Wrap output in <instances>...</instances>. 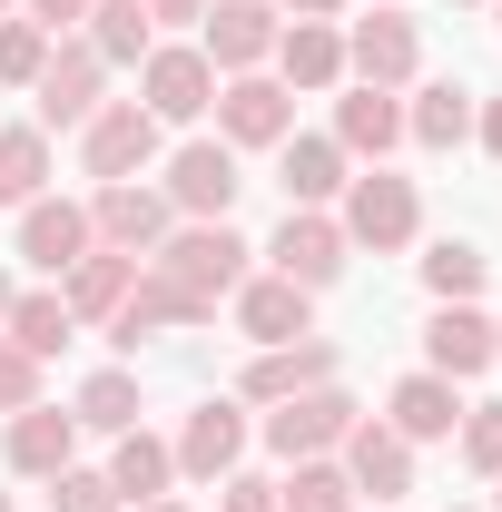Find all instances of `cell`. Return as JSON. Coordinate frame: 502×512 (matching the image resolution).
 I'll use <instances>...</instances> for the list:
<instances>
[{
    "mask_svg": "<svg viewBox=\"0 0 502 512\" xmlns=\"http://www.w3.org/2000/svg\"><path fill=\"white\" fill-rule=\"evenodd\" d=\"M50 512H128V503L109 493V473H89V463H69V473H50Z\"/></svg>",
    "mask_w": 502,
    "mask_h": 512,
    "instance_id": "cell-36",
    "label": "cell"
},
{
    "mask_svg": "<svg viewBox=\"0 0 502 512\" xmlns=\"http://www.w3.org/2000/svg\"><path fill=\"white\" fill-rule=\"evenodd\" d=\"M168 227H178V207L148 188V178H119V188H89V237L99 247H119V256H148L168 247Z\"/></svg>",
    "mask_w": 502,
    "mask_h": 512,
    "instance_id": "cell-8",
    "label": "cell"
},
{
    "mask_svg": "<svg viewBox=\"0 0 502 512\" xmlns=\"http://www.w3.org/2000/svg\"><path fill=\"white\" fill-rule=\"evenodd\" d=\"M99 89H109V60L69 30V40H50V69L30 79V99H40V128L60 138V128H89L99 119Z\"/></svg>",
    "mask_w": 502,
    "mask_h": 512,
    "instance_id": "cell-9",
    "label": "cell"
},
{
    "mask_svg": "<svg viewBox=\"0 0 502 512\" xmlns=\"http://www.w3.org/2000/svg\"><path fill=\"white\" fill-rule=\"evenodd\" d=\"M335 227H345V247H414V227H424V197H414V178H394V168H365V178H345V197H335Z\"/></svg>",
    "mask_w": 502,
    "mask_h": 512,
    "instance_id": "cell-2",
    "label": "cell"
},
{
    "mask_svg": "<svg viewBox=\"0 0 502 512\" xmlns=\"http://www.w3.org/2000/svg\"><path fill=\"white\" fill-rule=\"evenodd\" d=\"M0 453H10L20 483H50V473L79 463V414H60V404H20L10 434H0Z\"/></svg>",
    "mask_w": 502,
    "mask_h": 512,
    "instance_id": "cell-18",
    "label": "cell"
},
{
    "mask_svg": "<svg viewBox=\"0 0 502 512\" xmlns=\"http://www.w3.org/2000/svg\"><path fill=\"white\" fill-rule=\"evenodd\" d=\"M20 404H40V355H20L0 335V414H20Z\"/></svg>",
    "mask_w": 502,
    "mask_h": 512,
    "instance_id": "cell-37",
    "label": "cell"
},
{
    "mask_svg": "<svg viewBox=\"0 0 502 512\" xmlns=\"http://www.w3.org/2000/svg\"><path fill=\"white\" fill-rule=\"evenodd\" d=\"M276 30H286V10H266V0H207L197 50H207L217 79H237V69H266V60H276Z\"/></svg>",
    "mask_w": 502,
    "mask_h": 512,
    "instance_id": "cell-11",
    "label": "cell"
},
{
    "mask_svg": "<svg viewBox=\"0 0 502 512\" xmlns=\"http://www.w3.org/2000/svg\"><path fill=\"white\" fill-rule=\"evenodd\" d=\"M453 512H473V503H453Z\"/></svg>",
    "mask_w": 502,
    "mask_h": 512,
    "instance_id": "cell-49",
    "label": "cell"
},
{
    "mask_svg": "<svg viewBox=\"0 0 502 512\" xmlns=\"http://www.w3.org/2000/svg\"><path fill=\"white\" fill-rule=\"evenodd\" d=\"M345 178H355V158H345L335 138H286V148H276V188H286V207H335Z\"/></svg>",
    "mask_w": 502,
    "mask_h": 512,
    "instance_id": "cell-25",
    "label": "cell"
},
{
    "mask_svg": "<svg viewBox=\"0 0 502 512\" xmlns=\"http://www.w3.org/2000/svg\"><path fill=\"white\" fill-rule=\"evenodd\" d=\"M89 247H99V237H89V197H30V207H20V256H30L50 286H60Z\"/></svg>",
    "mask_w": 502,
    "mask_h": 512,
    "instance_id": "cell-17",
    "label": "cell"
},
{
    "mask_svg": "<svg viewBox=\"0 0 502 512\" xmlns=\"http://www.w3.org/2000/svg\"><path fill=\"white\" fill-rule=\"evenodd\" d=\"M493 365H502V325H493Z\"/></svg>",
    "mask_w": 502,
    "mask_h": 512,
    "instance_id": "cell-45",
    "label": "cell"
},
{
    "mask_svg": "<svg viewBox=\"0 0 502 512\" xmlns=\"http://www.w3.org/2000/svg\"><path fill=\"white\" fill-rule=\"evenodd\" d=\"M493 10H502V0H493Z\"/></svg>",
    "mask_w": 502,
    "mask_h": 512,
    "instance_id": "cell-50",
    "label": "cell"
},
{
    "mask_svg": "<svg viewBox=\"0 0 502 512\" xmlns=\"http://www.w3.org/2000/svg\"><path fill=\"white\" fill-rule=\"evenodd\" d=\"M138 109H148L158 128H197L207 109H217V69H207V50H197V40L148 50V60H138Z\"/></svg>",
    "mask_w": 502,
    "mask_h": 512,
    "instance_id": "cell-5",
    "label": "cell"
},
{
    "mask_svg": "<svg viewBox=\"0 0 502 512\" xmlns=\"http://www.w3.org/2000/svg\"><path fill=\"white\" fill-rule=\"evenodd\" d=\"M0 316H10V276H0Z\"/></svg>",
    "mask_w": 502,
    "mask_h": 512,
    "instance_id": "cell-44",
    "label": "cell"
},
{
    "mask_svg": "<svg viewBox=\"0 0 502 512\" xmlns=\"http://www.w3.org/2000/svg\"><path fill=\"white\" fill-rule=\"evenodd\" d=\"M266 69H276L286 89H345V30H335V20H286Z\"/></svg>",
    "mask_w": 502,
    "mask_h": 512,
    "instance_id": "cell-22",
    "label": "cell"
},
{
    "mask_svg": "<svg viewBox=\"0 0 502 512\" xmlns=\"http://www.w3.org/2000/svg\"><path fill=\"white\" fill-rule=\"evenodd\" d=\"M217 512H276V483L266 473H227L217 483Z\"/></svg>",
    "mask_w": 502,
    "mask_h": 512,
    "instance_id": "cell-38",
    "label": "cell"
},
{
    "mask_svg": "<svg viewBox=\"0 0 502 512\" xmlns=\"http://www.w3.org/2000/svg\"><path fill=\"white\" fill-rule=\"evenodd\" d=\"M345 69H355L365 89H404V79L424 69V40H414V20H404L394 0H375V20H355V30H345Z\"/></svg>",
    "mask_w": 502,
    "mask_h": 512,
    "instance_id": "cell-15",
    "label": "cell"
},
{
    "mask_svg": "<svg viewBox=\"0 0 502 512\" xmlns=\"http://www.w3.org/2000/svg\"><path fill=\"white\" fill-rule=\"evenodd\" d=\"M138 512H188V503H178V493H158V503H138Z\"/></svg>",
    "mask_w": 502,
    "mask_h": 512,
    "instance_id": "cell-43",
    "label": "cell"
},
{
    "mask_svg": "<svg viewBox=\"0 0 502 512\" xmlns=\"http://www.w3.org/2000/svg\"><path fill=\"white\" fill-rule=\"evenodd\" d=\"M158 138H168V128L148 119L138 99H99V119L79 128V168H89L99 188H119V178H148V168H158Z\"/></svg>",
    "mask_w": 502,
    "mask_h": 512,
    "instance_id": "cell-6",
    "label": "cell"
},
{
    "mask_svg": "<svg viewBox=\"0 0 502 512\" xmlns=\"http://www.w3.org/2000/svg\"><path fill=\"white\" fill-rule=\"evenodd\" d=\"M50 197V128H0V207H30Z\"/></svg>",
    "mask_w": 502,
    "mask_h": 512,
    "instance_id": "cell-30",
    "label": "cell"
},
{
    "mask_svg": "<svg viewBox=\"0 0 502 512\" xmlns=\"http://www.w3.org/2000/svg\"><path fill=\"white\" fill-rule=\"evenodd\" d=\"M493 512H502V473H493Z\"/></svg>",
    "mask_w": 502,
    "mask_h": 512,
    "instance_id": "cell-46",
    "label": "cell"
},
{
    "mask_svg": "<svg viewBox=\"0 0 502 512\" xmlns=\"http://www.w3.org/2000/svg\"><path fill=\"white\" fill-rule=\"evenodd\" d=\"M188 325H207V306H197L178 276L138 266V276H128V296H119V316H109V345H119V355H138L148 335H188Z\"/></svg>",
    "mask_w": 502,
    "mask_h": 512,
    "instance_id": "cell-12",
    "label": "cell"
},
{
    "mask_svg": "<svg viewBox=\"0 0 502 512\" xmlns=\"http://www.w3.org/2000/svg\"><path fill=\"white\" fill-rule=\"evenodd\" d=\"M247 434H256L247 404H237V394H207L188 424L168 434V453H178V473H188V483H227V473L247 463Z\"/></svg>",
    "mask_w": 502,
    "mask_h": 512,
    "instance_id": "cell-10",
    "label": "cell"
},
{
    "mask_svg": "<svg viewBox=\"0 0 502 512\" xmlns=\"http://www.w3.org/2000/svg\"><path fill=\"white\" fill-rule=\"evenodd\" d=\"M20 20H40L50 40H69V20H89V0H20Z\"/></svg>",
    "mask_w": 502,
    "mask_h": 512,
    "instance_id": "cell-39",
    "label": "cell"
},
{
    "mask_svg": "<svg viewBox=\"0 0 502 512\" xmlns=\"http://www.w3.org/2000/svg\"><path fill=\"white\" fill-rule=\"evenodd\" d=\"M473 109H483L473 89H453V79H424V89L404 99V138H414V148H463V138H473Z\"/></svg>",
    "mask_w": 502,
    "mask_h": 512,
    "instance_id": "cell-27",
    "label": "cell"
},
{
    "mask_svg": "<svg viewBox=\"0 0 502 512\" xmlns=\"http://www.w3.org/2000/svg\"><path fill=\"white\" fill-rule=\"evenodd\" d=\"M89 50L109 69H138L148 50H158V20H148V0H89V30H79Z\"/></svg>",
    "mask_w": 502,
    "mask_h": 512,
    "instance_id": "cell-28",
    "label": "cell"
},
{
    "mask_svg": "<svg viewBox=\"0 0 502 512\" xmlns=\"http://www.w3.org/2000/svg\"><path fill=\"white\" fill-rule=\"evenodd\" d=\"M453 444H463V463H473V473H502V404H463Z\"/></svg>",
    "mask_w": 502,
    "mask_h": 512,
    "instance_id": "cell-35",
    "label": "cell"
},
{
    "mask_svg": "<svg viewBox=\"0 0 502 512\" xmlns=\"http://www.w3.org/2000/svg\"><path fill=\"white\" fill-rule=\"evenodd\" d=\"M247 256H256V247L237 237V227H227V217H178V227H168V247L148 256V266H158V276H178L197 306L217 316V306H227V296H237V286L256 276Z\"/></svg>",
    "mask_w": 502,
    "mask_h": 512,
    "instance_id": "cell-1",
    "label": "cell"
},
{
    "mask_svg": "<svg viewBox=\"0 0 502 512\" xmlns=\"http://www.w3.org/2000/svg\"><path fill=\"white\" fill-rule=\"evenodd\" d=\"M0 335H10L20 355H40V365H50V355H60V345L79 335V325H69L60 286H30V296H10V316H0Z\"/></svg>",
    "mask_w": 502,
    "mask_h": 512,
    "instance_id": "cell-29",
    "label": "cell"
},
{
    "mask_svg": "<svg viewBox=\"0 0 502 512\" xmlns=\"http://www.w3.org/2000/svg\"><path fill=\"white\" fill-rule=\"evenodd\" d=\"M10 10H20V0H0V20H10Z\"/></svg>",
    "mask_w": 502,
    "mask_h": 512,
    "instance_id": "cell-47",
    "label": "cell"
},
{
    "mask_svg": "<svg viewBox=\"0 0 502 512\" xmlns=\"http://www.w3.org/2000/svg\"><path fill=\"white\" fill-rule=\"evenodd\" d=\"M99 473H109V493L138 512V503H158V493L178 483V453H168V434L128 424V434H109V463H99Z\"/></svg>",
    "mask_w": 502,
    "mask_h": 512,
    "instance_id": "cell-21",
    "label": "cell"
},
{
    "mask_svg": "<svg viewBox=\"0 0 502 512\" xmlns=\"http://www.w3.org/2000/svg\"><path fill=\"white\" fill-rule=\"evenodd\" d=\"M335 463H345V483H355V493H375V503L414 493V444H404L384 414H355V424H345V444H335Z\"/></svg>",
    "mask_w": 502,
    "mask_h": 512,
    "instance_id": "cell-16",
    "label": "cell"
},
{
    "mask_svg": "<svg viewBox=\"0 0 502 512\" xmlns=\"http://www.w3.org/2000/svg\"><path fill=\"white\" fill-rule=\"evenodd\" d=\"M424 365L453 384L493 375V316L483 306H434V325H424Z\"/></svg>",
    "mask_w": 502,
    "mask_h": 512,
    "instance_id": "cell-24",
    "label": "cell"
},
{
    "mask_svg": "<svg viewBox=\"0 0 502 512\" xmlns=\"http://www.w3.org/2000/svg\"><path fill=\"white\" fill-rule=\"evenodd\" d=\"M345 375V355H335V335H296V345H256L247 375H237V404H286V394H306V384H335Z\"/></svg>",
    "mask_w": 502,
    "mask_h": 512,
    "instance_id": "cell-13",
    "label": "cell"
},
{
    "mask_svg": "<svg viewBox=\"0 0 502 512\" xmlns=\"http://www.w3.org/2000/svg\"><path fill=\"white\" fill-rule=\"evenodd\" d=\"M276 512H355V483H345V463H335V453H315V463H286V483H276Z\"/></svg>",
    "mask_w": 502,
    "mask_h": 512,
    "instance_id": "cell-33",
    "label": "cell"
},
{
    "mask_svg": "<svg viewBox=\"0 0 502 512\" xmlns=\"http://www.w3.org/2000/svg\"><path fill=\"white\" fill-rule=\"evenodd\" d=\"M483 266H493V256L473 247V237H434V247H424V296H434V306H473V296H483Z\"/></svg>",
    "mask_w": 502,
    "mask_h": 512,
    "instance_id": "cell-31",
    "label": "cell"
},
{
    "mask_svg": "<svg viewBox=\"0 0 502 512\" xmlns=\"http://www.w3.org/2000/svg\"><path fill=\"white\" fill-rule=\"evenodd\" d=\"M355 414H365V404H355L345 384H306V394L266 404V424H256V434H266V453H276V463H315V453L345 444V424H355Z\"/></svg>",
    "mask_w": 502,
    "mask_h": 512,
    "instance_id": "cell-3",
    "label": "cell"
},
{
    "mask_svg": "<svg viewBox=\"0 0 502 512\" xmlns=\"http://www.w3.org/2000/svg\"><path fill=\"white\" fill-rule=\"evenodd\" d=\"M384 424H394L404 444H453V424H463V384L434 375V365H414V375L384 394Z\"/></svg>",
    "mask_w": 502,
    "mask_h": 512,
    "instance_id": "cell-19",
    "label": "cell"
},
{
    "mask_svg": "<svg viewBox=\"0 0 502 512\" xmlns=\"http://www.w3.org/2000/svg\"><path fill=\"white\" fill-rule=\"evenodd\" d=\"M325 138H335L345 158H375V168H384V148H404V99L355 79V89L335 99V128H325Z\"/></svg>",
    "mask_w": 502,
    "mask_h": 512,
    "instance_id": "cell-23",
    "label": "cell"
},
{
    "mask_svg": "<svg viewBox=\"0 0 502 512\" xmlns=\"http://www.w3.org/2000/svg\"><path fill=\"white\" fill-rule=\"evenodd\" d=\"M237 188H247V178H237V148H227V138H188V148L168 158V178H158V197H168L178 217H227Z\"/></svg>",
    "mask_w": 502,
    "mask_h": 512,
    "instance_id": "cell-14",
    "label": "cell"
},
{
    "mask_svg": "<svg viewBox=\"0 0 502 512\" xmlns=\"http://www.w3.org/2000/svg\"><path fill=\"white\" fill-rule=\"evenodd\" d=\"M473 138H483V148L502 158V99H483V109H473Z\"/></svg>",
    "mask_w": 502,
    "mask_h": 512,
    "instance_id": "cell-41",
    "label": "cell"
},
{
    "mask_svg": "<svg viewBox=\"0 0 502 512\" xmlns=\"http://www.w3.org/2000/svg\"><path fill=\"white\" fill-rule=\"evenodd\" d=\"M148 20H158V30H197V20H207V0H148Z\"/></svg>",
    "mask_w": 502,
    "mask_h": 512,
    "instance_id": "cell-40",
    "label": "cell"
},
{
    "mask_svg": "<svg viewBox=\"0 0 502 512\" xmlns=\"http://www.w3.org/2000/svg\"><path fill=\"white\" fill-rule=\"evenodd\" d=\"M40 69H50V30L10 10V20H0V89H30Z\"/></svg>",
    "mask_w": 502,
    "mask_h": 512,
    "instance_id": "cell-34",
    "label": "cell"
},
{
    "mask_svg": "<svg viewBox=\"0 0 502 512\" xmlns=\"http://www.w3.org/2000/svg\"><path fill=\"white\" fill-rule=\"evenodd\" d=\"M0 512H10V493H0Z\"/></svg>",
    "mask_w": 502,
    "mask_h": 512,
    "instance_id": "cell-48",
    "label": "cell"
},
{
    "mask_svg": "<svg viewBox=\"0 0 502 512\" xmlns=\"http://www.w3.org/2000/svg\"><path fill=\"white\" fill-rule=\"evenodd\" d=\"M345 227H335V207H286V227L266 237V276H286V286H306V296H325L335 276H345Z\"/></svg>",
    "mask_w": 502,
    "mask_h": 512,
    "instance_id": "cell-7",
    "label": "cell"
},
{
    "mask_svg": "<svg viewBox=\"0 0 502 512\" xmlns=\"http://www.w3.org/2000/svg\"><path fill=\"white\" fill-rule=\"evenodd\" d=\"M128 276H138V256H119V247H89L79 266L60 276V306H69V325H109L119 316V296H128Z\"/></svg>",
    "mask_w": 502,
    "mask_h": 512,
    "instance_id": "cell-26",
    "label": "cell"
},
{
    "mask_svg": "<svg viewBox=\"0 0 502 512\" xmlns=\"http://www.w3.org/2000/svg\"><path fill=\"white\" fill-rule=\"evenodd\" d=\"M227 306H237V335L247 345H296V335H315V296L286 286V276H247Z\"/></svg>",
    "mask_w": 502,
    "mask_h": 512,
    "instance_id": "cell-20",
    "label": "cell"
},
{
    "mask_svg": "<svg viewBox=\"0 0 502 512\" xmlns=\"http://www.w3.org/2000/svg\"><path fill=\"white\" fill-rule=\"evenodd\" d=\"M217 138L227 148H286L296 138V89L276 79V69H237V79H217Z\"/></svg>",
    "mask_w": 502,
    "mask_h": 512,
    "instance_id": "cell-4",
    "label": "cell"
},
{
    "mask_svg": "<svg viewBox=\"0 0 502 512\" xmlns=\"http://www.w3.org/2000/svg\"><path fill=\"white\" fill-rule=\"evenodd\" d=\"M345 0H286V20H335Z\"/></svg>",
    "mask_w": 502,
    "mask_h": 512,
    "instance_id": "cell-42",
    "label": "cell"
},
{
    "mask_svg": "<svg viewBox=\"0 0 502 512\" xmlns=\"http://www.w3.org/2000/svg\"><path fill=\"white\" fill-rule=\"evenodd\" d=\"M69 414H79V434H128V424H138V375H128V365H99V375L79 384Z\"/></svg>",
    "mask_w": 502,
    "mask_h": 512,
    "instance_id": "cell-32",
    "label": "cell"
}]
</instances>
